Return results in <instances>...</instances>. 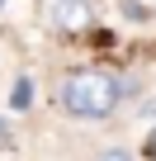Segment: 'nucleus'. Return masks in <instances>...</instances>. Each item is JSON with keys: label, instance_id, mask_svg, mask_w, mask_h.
<instances>
[{"label": "nucleus", "instance_id": "obj_1", "mask_svg": "<svg viewBox=\"0 0 156 161\" xmlns=\"http://www.w3.org/2000/svg\"><path fill=\"white\" fill-rule=\"evenodd\" d=\"M57 104H62V114L81 119V123H100L123 104V80L104 66H76V71L62 76Z\"/></svg>", "mask_w": 156, "mask_h": 161}, {"label": "nucleus", "instance_id": "obj_2", "mask_svg": "<svg viewBox=\"0 0 156 161\" xmlns=\"http://www.w3.org/2000/svg\"><path fill=\"white\" fill-rule=\"evenodd\" d=\"M47 24L57 33H90L95 29V5L90 0H47Z\"/></svg>", "mask_w": 156, "mask_h": 161}, {"label": "nucleus", "instance_id": "obj_3", "mask_svg": "<svg viewBox=\"0 0 156 161\" xmlns=\"http://www.w3.org/2000/svg\"><path fill=\"white\" fill-rule=\"evenodd\" d=\"M10 104H14L19 114L33 104V80H29V76H14V86H10Z\"/></svg>", "mask_w": 156, "mask_h": 161}, {"label": "nucleus", "instance_id": "obj_4", "mask_svg": "<svg viewBox=\"0 0 156 161\" xmlns=\"http://www.w3.org/2000/svg\"><path fill=\"white\" fill-rule=\"evenodd\" d=\"M123 10H128L132 19H142V14H151V10H156V0H123Z\"/></svg>", "mask_w": 156, "mask_h": 161}, {"label": "nucleus", "instance_id": "obj_5", "mask_svg": "<svg viewBox=\"0 0 156 161\" xmlns=\"http://www.w3.org/2000/svg\"><path fill=\"white\" fill-rule=\"evenodd\" d=\"M5 147H14V133H10V123H5V119H0V152H5Z\"/></svg>", "mask_w": 156, "mask_h": 161}, {"label": "nucleus", "instance_id": "obj_6", "mask_svg": "<svg viewBox=\"0 0 156 161\" xmlns=\"http://www.w3.org/2000/svg\"><path fill=\"white\" fill-rule=\"evenodd\" d=\"M100 161H137V156H132V152H104Z\"/></svg>", "mask_w": 156, "mask_h": 161}, {"label": "nucleus", "instance_id": "obj_7", "mask_svg": "<svg viewBox=\"0 0 156 161\" xmlns=\"http://www.w3.org/2000/svg\"><path fill=\"white\" fill-rule=\"evenodd\" d=\"M147 156L156 161V128H151V137H147Z\"/></svg>", "mask_w": 156, "mask_h": 161}, {"label": "nucleus", "instance_id": "obj_8", "mask_svg": "<svg viewBox=\"0 0 156 161\" xmlns=\"http://www.w3.org/2000/svg\"><path fill=\"white\" fill-rule=\"evenodd\" d=\"M0 5H5V0H0Z\"/></svg>", "mask_w": 156, "mask_h": 161}]
</instances>
